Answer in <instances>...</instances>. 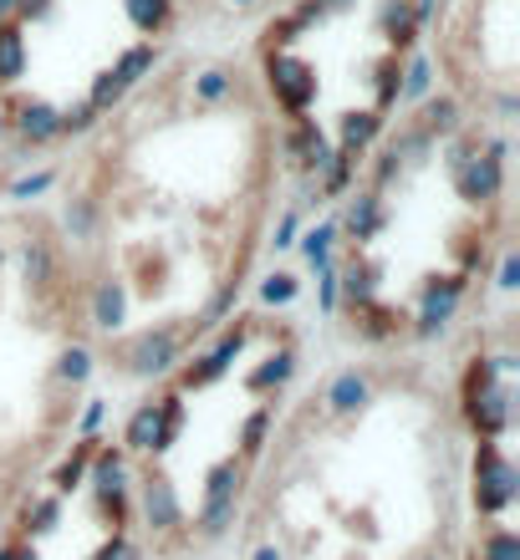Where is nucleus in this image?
<instances>
[{
	"instance_id": "f3484780",
	"label": "nucleus",
	"mask_w": 520,
	"mask_h": 560,
	"mask_svg": "<svg viewBox=\"0 0 520 560\" xmlns=\"http://www.w3.org/2000/svg\"><path fill=\"white\" fill-rule=\"evenodd\" d=\"M235 5H251V0H235Z\"/></svg>"
},
{
	"instance_id": "dca6fc26",
	"label": "nucleus",
	"mask_w": 520,
	"mask_h": 560,
	"mask_svg": "<svg viewBox=\"0 0 520 560\" xmlns=\"http://www.w3.org/2000/svg\"><path fill=\"white\" fill-rule=\"evenodd\" d=\"M5 128H11V122H5V113H0V133H5Z\"/></svg>"
},
{
	"instance_id": "f03ea898",
	"label": "nucleus",
	"mask_w": 520,
	"mask_h": 560,
	"mask_svg": "<svg viewBox=\"0 0 520 560\" xmlns=\"http://www.w3.org/2000/svg\"><path fill=\"white\" fill-rule=\"evenodd\" d=\"M0 560H149L118 439L88 428L0 520Z\"/></svg>"
},
{
	"instance_id": "4468645a",
	"label": "nucleus",
	"mask_w": 520,
	"mask_h": 560,
	"mask_svg": "<svg viewBox=\"0 0 520 560\" xmlns=\"http://www.w3.org/2000/svg\"><path fill=\"white\" fill-rule=\"evenodd\" d=\"M46 5H51V0H15L21 21H36V15H46Z\"/></svg>"
},
{
	"instance_id": "9b49d317",
	"label": "nucleus",
	"mask_w": 520,
	"mask_h": 560,
	"mask_svg": "<svg viewBox=\"0 0 520 560\" xmlns=\"http://www.w3.org/2000/svg\"><path fill=\"white\" fill-rule=\"evenodd\" d=\"M230 88H235V82H230V72H220V67H215V72H205L199 82H194V97H199V103H220V97H230Z\"/></svg>"
},
{
	"instance_id": "1a4fd4ad",
	"label": "nucleus",
	"mask_w": 520,
	"mask_h": 560,
	"mask_svg": "<svg viewBox=\"0 0 520 560\" xmlns=\"http://www.w3.org/2000/svg\"><path fill=\"white\" fill-rule=\"evenodd\" d=\"M153 57H159L153 46H134V51H123V61L113 67V77H118L123 88H134L138 72H149V67H153Z\"/></svg>"
},
{
	"instance_id": "7ed1b4c3",
	"label": "nucleus",
	"mask_w": 520,
	"mask_h": 560,
	"mask_svg": "<svg viewBox=\"0 0 520 560\" xmlns=\"http://www.w3.org/2000/svg\"><path fill=\"white\" fill-rule=\"evenodd\" d=\"M266 77H270V92H276V103L291 113V118H301L307 107H312L316 97V72L307 67L301 57H270L266 61Z\"/></svg>"
},
{
	"instance_id": "ddd939ff",
	"label": "nucleus",
	"mask_w": 520,
	"mask_h": 560,
	"mask_svg": "<svg viewBox=\"0 0 520 560\" xmlns=\"http://www.w3.org/2000/svg\"><path fill=\"white\" fill-rule=\"evenodd\" d=\"M424 92H429V67L414 61V67H408V97H424Z\"/></svg>"
},
{
	"instance_id": "9d476101",
	"label": "nucleus",
	"mask_w": 520,
	"mask_h": 560,
	"mask_svg": "<svg viewBox=\"0 0 520 560\" xmlns=\"http://www.w3.org/2000/svg\"><path fill=\"white\" fill-rule=\"evenodd\" d=\"M383 31H388V42H393V46H403V42H408V31H414V11H408L403 0H388Z\"/></svg>"
},
{
	"instance_id": "20e7f679",
	"label": "nucleus",
	"mask_w": 520,
	"mask_h": 560,
	"mask_svg": "<svg viewBox=\"0 0 520 560\" xmlns=\"http://www.w3.org/2000/svg\"><path fill=\"white\" fill-rule=\"evenodd\" d=\"M15 133L26 138V143H51L61 133V113L51 103H21L15 107Z\"/></svg>"
},
{
	"instance_id": "0eeeda50",
	"label": "nucleus",
	"mask_w": 520,
	"mask_h": 560,
	"mask_svg": "<svg viewBox=\"0 0 520 560\" xmlns=\"http://www.w3.org/2000/svg\"><path fill=\"white\" fill-rule=\"evenodd\" d=\"M378 128H383V118H378V113H347V118H343V148H337V153L357 159V153L378 138Z\"/></svg>"
},
{
	"instance_id": "6e6552de",
	"label": "nucleus",
	"mask_w": 520,
	"mask_h": 560,
	"mask_svg": "<svg viewBox=\"0 0 520 560\" xmlns=\"http://www.w3.org/2000/svg\"><path fill=\"white\" fill-rule=\"evenodd\" d=\"M128 15H134V26L138 31H164L169 21V0H128Z\"/></svg>"
},
{
	"instance_id": "39448f33",
	"label": "nucleus",
	"mask_w": 520,
	"mask_h": 560,
	"mask_svg": "<svg viewBox=\"0 0 520 560\" xmlns=\"http://www.w3.org/2000/svg\"><path fill=\"white\" fill-rule=\"evenodd\" d=\"M21 72H26V42H21V26L5 21L0 26V88H11Z\"/></svg>"
},
{
	"instance_id": "f8f14e48",
	"label": "nucleus",
	"mask_w": 520,
	"mask_h": 560,
	"mask_svg": "<svg viewBox=\"0 0 520 560\" xmlns=\"http://www.w3.org/2000/svg\"><path fill=\"white\" fill-rule=\"evenodd\" d=\"M92 122H97V107L77 103V107H67V113H61V133H88Z\"/></svg>"
},
{
	"instance_id": "423d86ee",
	"label": "nucleus",
	"mask_w": 520,
	"mask_h": 560,
	"mask_svg": "<svg viewBox=\"0 0 520 560\" xmlns=\"http://www.w3.org/2000/svg\"><path fill=\"white\" fill-rule=\"evenodd\" d=\"M291 159L301 163V168H327V138H322V128L316 122H301L297 133H291Z\"/></svg>"
},
{
	"instance_id": "2eb2a0df",
	"label": "nucleus",
	"mask_w": 520,
	"mask_h": 560,
	"mask_svg": "<svg viewBox=\"0 0 520 560\" xmlns=\"http://www.w3.org/2000/svg\"><path fill=\"white\" fill-rule=\"evenodd\" d=\"M0 11H15V0H0Z\"/></svg>"
},
{
	"instance_id": "f257e3e1",
	"label": "nucleus",
	"mask_w": 520,
	"mask_h": 560,
	"mask_svg": "<svg viewBox=\"0 0 520 560\" xmlns=\"http://www.w3.org/2000/svg\"><path fill=\"white\" fill-rule=\"evenodd\" d=\"M460 387L347 362L286 402L235 504L224 560H516L510 504L475 479Z\"/></svg>"
}]
</instances>
